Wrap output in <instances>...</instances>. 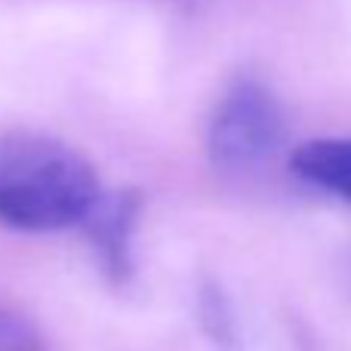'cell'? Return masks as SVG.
<instances>
[{
  "mask_svg": "<svg viewBox=\"0 0 351 351\" xmlns=\"http://www.w3.org/2000/svg\"><path fill=\"white\" fill-rule=\"evenodd\" d=\"M173 3H179V6H188V3H194V0H173Z\"/></svg>",
  "mask_w": 351,
  "mask_h": 351,
  "instance_id": "obj_7",
  "label": "cell"
},
{
  "mask_svg": "<svg viewBox=\"0 0 351 351\" xmlns=\"http://www.w3.org/2000/svg\"><path fill=\"white\" fill-rule=\"evenodd\" d=\"M197 317L206 339L222 351H237V327L231 302L216 280H204L197 290Z\"/></svg>",
  "mask_w": 351,
  "mask_h": 351,
  "instance_id": "obj_5",
  "label": "cell"
},
{
  "mask_svg": "<svg viewBox=\"0 0 351 351\" xmlns=\"http://www.w3.org/2000/svg\"><path fill=\"white\" fill-rule=\"evenodd\" d=\"M139 210L142 194L127 188L117 194H102L80 222L111 284H127L133 278V228Z\"/></svg>",
  "mask_w": 351,
  "mask_h": 351,
  "instance_id": "obj_3",
  "label": "cell"
},
{
  "mask_svg": "<svg viewBox=\"0 0 351 351\" xmlns=\"http://www.w3.org/2000/svg\"><path fill=\"white\" fill-rule=\"evenodd\" d=\"M287 139V114L256 77H237L213 105L206 121V158L225 173H247L271 160Z\"/></svg>",
  "mask_w": 351,
  "mask_h": 351,
  "instance_id": "obj_2",
  "label": "cell"
},
{
  "mask_svg": "<svg viewBox=\"0 0 351 351\" xmlns=\"http://www.w3.org/2000/svg\"><path fill=\"white\" fill-rule=\"evenodd\" d=\"M102 197L93 164L43 133L0 136V225L19 231L74 228Z\"/></svg>",
  "mask_w": 351,
  "mask_h": 351,
  "instance_id": "obj_1",
  "label": "cell"
},
{
  "mask_svg": "<svg viewBox=\"0 0 351 351\" xmlns=\"http://www.w3.org/2000/svg\"><path fill=\"white\" fill-rule=\"evenodd\" d=\"M0 351H49V342L34 321L0 308Z\"/></svg>",
  "mask_w": 351,
  "mask_h": 351,
  "instance_id": "obj_6",
  "label": "cell"
},
{
  "mask_svg": "<svg viewBox=\"0 0 351 351\" xmlns=\"http://www.w3.org/2000/svg\"><path fill=\"white\" fill-rule=\"evenodd\" d=\"M290 167L302 182L351 206V139L302 142L290 154Z\"/></svg>",
  "mask_w": 351,
  "mask_h": 351,
  "instance_id": "obj_4",
  "label": "cell"
}]
</instances>
